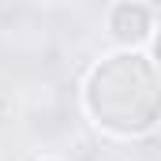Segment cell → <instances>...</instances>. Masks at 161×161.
<instances>
[{
    "mask_svg": "<svg viewBox=\"0 0 161 161\" xmlns=\"http://www.w3.org/2000/svg\"><path fill=\"white\" fill-rule=\"evenodd\" d=\"M82 109L113 139H142L161 116L158 64L142 49H116L101 56L82 79Z\"/></svg>",
    "mask_w": 161,
    "mask_h": 161,
    "instance_id": "1",
    "label": "cell"
},
{
    "mask_svg": "<svg viewBox=\"0 0 161 161\" xmlns=\"http://www.w3.org/2000/svg\"><path fill=\"white\" fill-rule=\"evenodd\" d=\"M105 26L113 41L120 49H139L154 38V26H158V8L154 4H139V0H120L105 11Z\"/></svg>",
    "mask_w": 161,
    "mask_h": 161,
    "instance_id": "2",
    "label": "cell"
},
{
    "mask_svg": "<svg viewBox=\"0 0 161 161\" xmlns=\"http://www.w3.org/2000/svg\"><path fill=\"white\" fill-rule=\"evenodd\" d=\"M45 161H60V158H45Z\"/></svg>",
    "mask_w": 161,
    "mask_h": 161,
    "instance_id": "3",
    "label": "cell"
}]
</instances>
